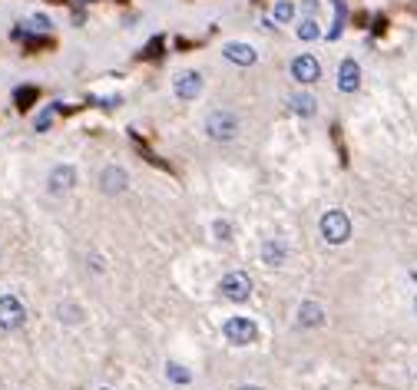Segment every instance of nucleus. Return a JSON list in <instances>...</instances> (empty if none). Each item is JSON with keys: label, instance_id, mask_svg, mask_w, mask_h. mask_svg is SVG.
<instances>
[{"label": "nucleus", "instance_id": "nucleus-1", "mask_svg": "<svg viewBox=\"0 0 417 390\" xmlns=\"http://www.w3.org/2000/svg\"><path fill=\"white\" fill-rule=\"evenodd\" d=\"M321 239L328 245H344L351 239V218L342 212V209H331V212L321 215Z\"/></svg>", "mask_w": 417, "mask_h": 390}, {"label": "nucleus", "instance_id": "nucleus-2", "mask_svg": "<svg viewBox=\"0 0 417 390\" xmlns=\"http://www.w3.org/2000/svg\"><path fill=\"white\" fill-rule=\"evenodd\" d=\"M222 334H226L228 344H239V347H249L258 340V324L252 317H228L222 324Z\"/></svg>", "mask_w": 417, "mask_h": 390}, {"label": "nucleus", "instance_id": "nucleus-3", "mask_svg": "<svg viewBox=\"0 0 417 390\" xmlns=\"http://www.w3.org/2000/svg\"><path fill=\"white\" fill-rule=\"evenodd\" d=\"M205 133H209V139L226 142V139H232L239 133V116L228 113V110H212L209 119H205Z\"/></svg>", "mask_w": 417, "mask_h": 390}, {"label": "nucleus", "instance_id": "nucleus-4", "mask_svg": "<svg viewBox=\"0 0 417 390\" xmlns=\"http://www.w3.org/2000/svg\"><path fill=\"white\" fill-rule=\"evenodd\" d=\"M27 321V308L17 294H0V327L3 331H17Z\"/></svg>", "mask_w": 417, "mask_h": 390}, {"label": "nucleus", "instance_id": "nucleus-5", "mask_svg": "<svg viewBox=\"0 0 417 390\" xmlns=\"http://www.w3.org/2000/svg\"><path fill=\"white\" fill-rule=\"evenodd\" d=\"M219 291H222L226 301H245V298L252 294V281H249L245 271H228V275L219 281Z\"/></svg>", "mask_w": 417, "mask_h": 390}, {"label": "nucleus", "instance_id": "nucleus-6", "mask_svg": "<svg viewBox=\"0 0 417 390\" xmlns=\"http://www.w3.org/2000/svg\"><path fill=\"white\" fill-rule=\"evenodd\" d=\"M76 186V169L73 165H53L47 176V192L50 195H66Z\"/></svg>", "mask_w": 417, "mask_h": 390}, {"label": "nucleus", "instance_id": "nucleus-7", "mask_svg": "<svg viewBox=\"0 0 417 390\" xmlns=\"http://www.w3.org/2000/svg\"><path fill=\"white\" fill-rule=\"evenodd\" d=\"M291 76H295L298 83H318V80H321V63H318L312 53H302V57L291 60Z\"/></svg>", "mask_w": 417, "mask_h": 390}, {"label": "nucleus", "instance_id": "nucleus-8", "mask_svg": "<svg viewBox=\"0 0 417 390\" xmlns=\"http://www.w3.org/2000/svg\"><path fill=\"white\" fill-rule=\"evenodd\" d=\"M258 255H262V262H265L268 268H281V264L288 262V241L285 239H265Z\"/></svg>", "mask_w": 417, "mask_h": 390}, {"label": "nucleus", "instance_id": "nucleus-9", "mask_svg": "<svg viewBox=\"0 0 417 390\" xmlns=\"http://www.w3.org/2000/svg\"><path fill=\"white\" fill-rule=\"evenodd\" d=\"M126 186H129V176L119 165H106L100 172V189L106 195H119V192H126Z\"/></svg>", "mask_w": 417, "mask_h": 390}, {"label": "nucleus", "instance_id": "nucleus-10", "mask_svg": "<svg viewBox=\"0 0 417 390\" xmlns=\"http://www.w3.org/2000/svg\"><path fill=\"white\" fill-rule=\"evenodd\" d=\"M203 93V76L196 70H186V73L176 76V96L179 100H196Z\"/></svg>", "mask_w": 417, "mask_h": 390}, {"label": "nucleus", "instance_id": "nucleus-11", "mask_svg": "<svg viewBox=\"0 0 417 390\" xmlns=\"http://www.w3.org/2000/svg\"><path fill=\"white\" fill-rule=\"evenodd\" d=\"M358 87H361V66L354 60H342V66H338V89L342 93H354Z\"/></svg>", "mask_w": 417, "mask_h": 390}, {"label": "nucleus", "instance_id": "nucleus-12", "mask_svg": "<svg viewBox=\"0 0 417 390\" xmlns=\"http://www.w3.org/2000/svg\"><path fill=\"white\" fill-rule=\"evenodd\" d=\"M226 60L228 63H239V66H252L255 60H258V53H255V47H249V43H226Z\"/></svg>", "mask_w": 417, "mask_h": 390}, {"label": "nucleus", "instance_id": "nucleus-13", "mask_svg": "<svg viewBox=\"0 0 417 390\" xmlns=\"http://www.w3.org/2000/svg\"><path fill=\"white\" fill-rule=\"evenodd\" d=\"M321 321H325V311H321V304L305 301L302 308H298V324H302V327H318Z\"/></svg>", "mask_w": 417, "mask_h": 390}, {"label": "nucleus", "instance_id": "nucleus-14", "mask_svg": "<svg viewBox=\"0 0 417 390\" xmlns=\"http://www.w3.org/2000/svg\"><path fill=\"white\" fill-rule=\"evenodd\" d=\"M288 106H291V113H298V116H315L318 113L315 96H308V93H295V96H288Z\"/></svg>", "mask_w": 417, "mask_h": 390}, {"label": "nucleus", "instance_id": "nucleus-15", "mask_svg": "<svg viewBox=\"0 0 417 390\" xmlns=\"http://www.w3.org/2000/svg\"><path fill=\"white\" fill-rule=\"evenodd\" d=\"M57 315H60L64 324H80V321H83V308L73 304V301H64L60 308H57Z\"/></svg>", "mask_w": 417, "mask_h": 390}, {"label": "nucleus", "instance_id": "nucleus-16", "mask_svg": "<svg viewBox=\"0 0 417 390\" xmlns=\"http://www.w3.org/2000/svg\"><path fill=\"white\" fill-rule=\"evenodd\" d=\"M298 37L302 40H318L321 37V30H318V17H305L302 24H298Z\"/></svg>", "mask_w": 417, "mask_h": 390}, {"label": "nucleus", "instance_id": "nucleus-17", "mask_svg": "<svg viewBox=\"0 0 417 390\" xmlns=\"http://www.w3.org/2000/svg\"><path fill=\"white\" fill-rule=\"evenodd\" d=\"M275 20H278V24H288V20H295V3H288V0H278V3H275Z\"/></svg>", "mask_w": 417, "mask_h": 390}, {"label": "nucleus", "instance_id": "nucleus-18", "mask_svg": "<svg viewBox=\"0 0 417 390\" xmlns=\"http://www.w3.org/2000/svg\"><path fill=\"white\" fill-rule=\"evenodd\" d=\"M166 370H169V380H173V384H189V380H192L189 370H186V367H179V364H169Z\"/></svg>", "mask_w": 417, "mask_h": 390}, {"label": "nucleus", "instance_id": "nucleus-19", "mask_svg": "<svg viewBox=\"0 0 417 390\" xmlns=\"http://www.w3.org/2000/svg\"><path fill=\"white\" fill-rule=\"evenodd\" d=\"M30 24H34V30H50V17H43V13H34V17H30Z\"/></svg>", "mask_w": 417, "mask_h": 390}, {"label": "nucleus", "instance_id": "nucleus-20", "mask_svg": "<svg viewBox=\"0 0 417 390\" xmlns=\"http://www.w3.org/2000/svg\"><path fill=\"white\" fill-rule=\"evenodd\" d=\"M34 96H37V89H20V93H17V103H20V110H24V106L34 100Z\"/></svg>", "mask_w": 417, "mask_h": 390}, {"label": "nucleus", "instance_id": "nucleus-21", "mask_svg": "<svg viewBox=\"0 0 417 390\" xmlns=\"http://www.w3.org/2000/svg\"><path fill=\"white\" fill-rule=\"evenodd\" d=\"M215 235H219V241H228V225L226 222H215Z\"/></svg>", "mask_w": 417, "mask_h": 390}, {"label": "nucleus", "instance_id": "nucleus-22", "mask_svg": "<svg viewBox=\"0 0 417 390\" xmlns=\"http://www.w3.org/2000/svg\"><path fill=\"white\" fill-rule=\"evenodd\" d=\"M305 17H318V0H305Z\"/></svg>", "mask_w": 417, "mask_h": 390}, {"label": "nucleus", "instance_id": "nucleus-23", "mask_svg": "<svg viewBox=\"0 0 417 390\" xmlns=\"http://www.w3.org/2000/svg\"><path fill=\"white\" fill-rule=\"evenodd\" d=\"M50 119H53L50 113H43V116H40V119H37V129H40V133H43V129H47V126H50Z\"/></svg>", "mask_w": 417, "mask_h": 390}, {"label": "nucleus", "instance_id": "nucleus-24", "mask_svg": "<svg viewBox=\"0 0 417 390\" xmlns=\"http://www.w3.org/2000/svg\"><path fill=\"white\" fill-rule=\"evenodd\" d=\"M239 390H262V387H252V384H245V387H239Z\"/></svg>", "mask_w": 417, "mask_h": 390}, {"label": "nucleus", "instance_id": "nucleus-25", "mask_svg": "<svg viewBox=\"0 0 417 390\" xmlns=\"http://www.w3.org/2000/svg\"><path fill=\"white\" fill-rule=\"evenodd\" d=\"M100 390H110V387H100Z\"/></svg>", "mask_w": 417, "mask_h": 390}]
</instances>
